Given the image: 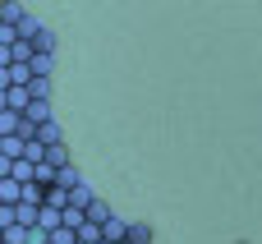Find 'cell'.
<instances>
[{
	"label": "cell",
	"instance_id": "6da1fadb",
	"mask_svg": "<svg viewBox=\"0 0 262 244\" xmlns=\"http://www.w3.org/2000/svg\"><path fill=\"white\" fill-rule=\"evenodd\" d=\"M28 106H32V88H9V92H0V111L28 115Z\"/></svg>",
	"mask_w": 262,
	"mask_h": 244
},
{
	"label": "cell",
	"instance_id": "7a4b0ae2",
	"mask_svg": "<svg viewBox=\"0 0 262 244\" xmlns=\"http://www.w3.org/2000/svg\"><path fill=\"white\" fill-rule=\"evenodd\" d=\"M92 203H97V194H92V189H88V180H83V185H74V189H69V208H74V212H88V208H92Z\"/></svg>",
	"mask_w": 262,
	"mask_h": 244
},
{
	"label": "cell",
	"instance_id": "3957f363",
	"mask_svg": "<svg viewBox=\"0 0 262 244\" xmlns=\"http://www.w3.org/2000/svg\"><path fill=\"white\" fill-rule=\"evenodd\" d=\"M37 143H46V148H60V143H64L60 125H55V120H51V125H41V129H37Z\"/></svg>",
	"mask_w": 262,
	"mask_h": 244
},
{
	"label": "cell",
	"instance_id": "277c9868",
	"mask_svg": "<svg viewBox=\"0 0 262 244\" xmlns=\"http://www.w3.org/2000/svg\"><path fill=\"white\" fill-rule=\"evenodd\" d=\"M28 120H32L37 129H41V125H51V101H32V106H28Z\"/></svg>",
	"mask_w": 262,
	"mask_h": 244
},
{
	"label": "cell",
	"instance_id": "5b68a950",
	"mask_svg": "<svg viewBox=\"0 0 262 244\" xmlns=\"http://www.w3.org/2000/svg\"><path fill=\"white\" fill-rule=\"evenodd\" d=\"M46 208H55V212H69V189H46Z\"/></svg>",
	"mask_w": 262,
	"mask_h": 244
},
{
	"label": "cell",
	"instance_id": "8992f818",
	"mask_svg": "<svg viewBox=\"0 0 262 244\" xmlns=\"http://www.w3.org/2000/svg\"><path fill=\"white\" fill-rule=\"evenodd\" d=\"M129 244H152V226L134 221V226H129Z\"/></svg>",
	"mask_w": 262,
	"mask_h": 244
},
{
	"label": "cell",
	"instance_id": "52a82bcc",
	"mask_svg": "<svg viewBox=\"0 0 262 244\" xmlns=\"http://www.w3.org/2000/svg\"><path fill=\"white\" fill-rule=\"evenodd\" d=\"M51 69H55V55H37V60H32V74H37V78H51Z\"/></svg>",
	"mask_w": 262,
	"mask_h": 244
},
{
	"label": "cell",
	"instance_id": "ba28073f",
	"mask_svg": "<svg viewBox=\"0 0 262 244\" xmlns=\"http://www.w3.org/2000/svg\"><path fill=\"white\" fill-rule=\"evenodd\" d=\"M88 221H97V226H106V221H111V208H106V203L97 198V203L88 208Z\"/></svg>",
	"mask_w": 262,
	"mask_h": 244
}]
</instances>
